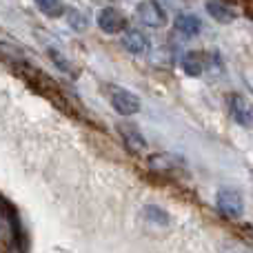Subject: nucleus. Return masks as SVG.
Wrapping results in <instances>:
<instances>
[{
	"label": "nucleus",
	"instance_id": "nucleus-1",
	"mask_svg": "<svg viewBox=\"0 0 253 253\" xmlns=\"http://www.w3.org/2000/svg\"><path fill=\"white\" fill-rule=\"evenodd\" d=\"M109 98L114 109L123 116H133L140 111V98L125 87H109Z\"/></svg>",
	"mask_w": 253,
	"mask_h": 253
},
{
	"label": "nucleus",
	"instance_id": "nucleus-2",
	"mask_svg": "<svg viewBox=\"0 0 253 253\" xmlns=\"http://www.w3.org/2000/svg\"><path fill=\"white\" fill-rule=\"evenodd\" d=\"M215 205H218L220 213H222L224 218H229V220L240 218L242 211H245L242 196L236 191V189H222V191L218 193V200H215Z\"/></svg>",
	"mask_w": 253,
	"mask_h": 253
},
{
	"label": "nucleus",
	"instance_id": "nucleus-3",
	"mask_svg": "<svg viewBox=\"0 0 253 253\" xmlns=\"http://www.w3.org/2000/svg\"><path fill=\"white\" fill-rule=\"evenodd\" d=\"M138 16H140V20L147 27H151V29H160V27L167 25V16L156 0H144V2H140Z\"/></svg>",
	"mask_w": 253,
	"mask_h": 253
},
{
	"label": "nucleus",
	"instance_id": "nucleus-4",
	"mask_svg": "<svg viewBox=\"0 0 253 253\" xmlns=\"http://www.w3.org/2000/svg\"><path fill=\"white\" fill-rule=\"evenodd\" d=\"M229 109H231V116L238 125L242 126H253V105L247 100L240 93H233L229 98Z\"/></svg>",
	"mask_w": 253,
	"mask_h": 253
},
{
	"label": "nucleus",
	"instance_id": "nucleus-5",
	"mask_svg": "<svg viewBox=\"0 0 253 253\" xmlns=\"http://www.w3.org/2000/svg\"><path fill=\"white\" fill-rule=\"evenodd\" d=\"M98 25H100V29L105 31V34H118V31L125 29V18L120 16L116 9L107 7L100 11V16H98Z\"/></svg>",
	"mask_w": 253,
	"mask_h": 253
},
{
	"label": "nucleus",
	"instance_id": "nucleus-6",
	"mask_svg": "<svg viewBox=\"0 0 253 253\" xmlns=\"http://www.w3.org/2000/svg\"><path fill=\"white\" fill-rule=\"evenodd\" d=\"M120 42H123V47L129 53H133V56H142V53L147 51V38L135 29H126Z\"/></svg>",
	"mask_w": 253,
	"mask_h": 253
},
{
	"label": "nucleus",
	"instance_id": "nucleus-7",
	"mask_svg": "<svg viewBox=\"0 0 253 253\" xmlns=\"http://www.w3.org/2000/svg\"><path fill=\"white\" fill-rule=\"evenodd\" d=\"M202 29V22L198 16H193V13H182V16L175 18V31L182 36H187V38H193V36H198Z\"/></svg>",
	"mask_w": 253,
	"mask_h": 253
},
{
	"label": "nucleus",
	"instance_id": "nucleus-8",
	"mask_svg": "<svg viewBox=\"0 0 253 253\" xmlns=\"http://www.w3.org/2000/svg\"><path fill=\"white\" fill-rule=\"evenodd\" d=\"M120 133H123V140H125L126 149H129L131 153L147 151V142H144L142 133H140L138 129H133V126H120Z\"/></svg>",
	"mask_w": 253,
	"mask_h": 253
},
{
	"label": "nucleus",
	"instance_id": "nucleus-9",
	"mask_svg": "<svg viewBox=\"0 0 253 253\" xmlns=\"http://www.w3.org/2000/svg\"><path fill=\"white\" fill-rule=\"evenodd\" d=\"M207 11H209L211 18H215L218 22L227 25V22H233L236 13L229 9V4H224L222 0H207Z\"/></svg>",
	"mask_w": 253,
	"mask_h": 253
},
{
	"label": "nucleus",
	"instance_id": "nucleus-10",
	"mask_svg": "<svg viewBox=\"0 0 253 253\" xmlns=\"http://www.w3.org/2000/svg\"><path fill=\"white\" fill-rule=\"evenodd\" d=\"M182 67H184V74L187 76H193V78L202 76V71H205V53H200V51L187 53V56L182 58Z\"/></svg>",
	"mask_w": 253,
	"mask_h": 253
},
{
	"label": "nucleus",
	"instance_id": "nucleus-11",
	"mask_svg": "<svg viewBox=\"0 0 253 253\" xmlns=\"http://www.w3.org/2000/svg\"><path fill=\"white\" fill-rule=\"evenodd\" d=\"M36 4H38L40 11L47 13V16H51V18L62 16V13H65V7H62L60 0H36Z\"/></svg>",
	"mask_w": 253,
	"mask_h": 253
},
{
	"label": "nucleus",
	"instance_id": "nucleus-12",
	"mask_svg": "<svg viewBox=\"0 0 253 253\" xmlns=\"http://www.w3.org/2000/svg\"><path fill=\"white\" fill-rule=\"evenodd\" d=\"M67 20H69V25L74 27L76 31H84V29H87V18H84L78 9H67Z\"/></svg>",
	"mask_w": 253,
	"mask_h": 253
},
{
	"label": "nucleus",
	"instance_id": "nucleus-13",
	"mask_svg": "<svg viewBox=\"0 0 253 253\" xmlns=\"http://www.w3.org/2000/svg\"><path fill=\"white\" fill-rule=\"evenodd\" d=\"M49 56H51V60L56 62V67H58L60 71H65V74H69V76H76V69L69 65V60H67L62 53H58L56 49H49Z\"/></svg>",
	"mask_w": 253,
	"mask_h": 253
},
{
	"label": "nucleus",
	"instance_id": "nucleus-14",
	"mask_svg": "<svg viewBox=\"0 0 253 253\" xmlns=\"http://www.w3.org/2000/svg\"><path fill=\"white\" fill-rule=\"evenodd\" d=\"M151 169L160 171V173H171L173 165H171V160L167 156H156V158H151Z\"/></svg>",
	"mask_w": 253,
	"mask_h": 253
},
{
	"label": "nucleus",
	"instance_id": "nucleus-15",
	"mask_svg": "<svg viewBox=\"0 0 253 253\" xmlns=\"http://www.w3.org/2000/svg\"><path fill=\"white\" fill-rule=\"evenodd\" d=\"M147 215H149V218H158V220H160V224H167V222H169V218H167L165 211L156 209V207H149V209H147Z\"/></svg>",
	"mask_w": 253,
	"mask_h": 253
}]
</instances>
